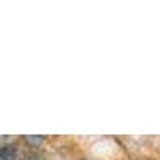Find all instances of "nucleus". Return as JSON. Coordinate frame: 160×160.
<instances>
[{
  "label": "nucleus",
  "instance_id": "f257e3e1",
  "mask_svg": "<svg viewBox=\"0 0 160 160\" xmlns=\"http://www.w3.org/2000/svg\"><path fill=\"white\" fill-rule=\"evenodd\" d=\"M18 149L13 144H3L0 146V160H16Z\"/></svg>",
  "mask_w": 160,
  "mask_h": 160
},
{
  "label": "nucleus",
  "instance_id": "7ed1b4c3",
  "mask_svg": "<svg viewBox=\"0 0 160 160\" xmlns=\"http://www.w3.org/2000/svg\"><path fill=\"white\" fill-rule=\"evenodd\" d=\"M22 160H43L40 155H37V154H31V155H28V157H24Z\"/></svg>",
  "mask_w": 160,
  "mask_h": 160
},
{
  "label": "nucleus",
  "instance_id": "f03ea898",
  "mask_svg": "<svg viewBox=\"0 0 160 160\" xmlns=\"http://www.w3.org/2000/svg\"><path fill=\"white\" fill-rule=\"evenodd\" d=\"M26 141H28L29 144H32L34 148H37V146H40L45 141V138L43 136H37V135H34V136L31 135V136H26Z\"/></svg>",
  "mask_w": 160,
  "mask_h": 160
}]
</instances>
